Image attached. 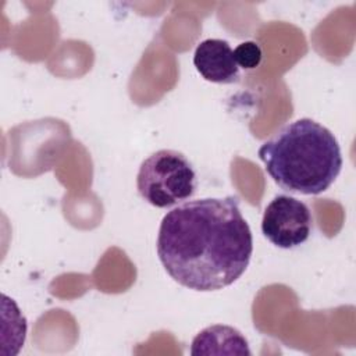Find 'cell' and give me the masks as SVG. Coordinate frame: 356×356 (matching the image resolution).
Segmentation results:
<instances>
[{"label": "cell", "mask_w": 356, "mask_h": 356, "mask_svg": "<svg viewBox=\"0 0 356 356\" xmlns=\"http://www.w3.org/2000/svg\"><path fill=\"white\" fill-rule=\"evenodd\" d=\"M253 235L234 195L184 202L161 220L157 254L179 285L218 291L234 284L248 268Z\"/></svg>", "instance_id": "obj_1"}, {"label": "cell", "mask_w": 356, "mask_h": 356, "mask_svg": "<svg viewBox=\"0 0 356 356\" xmlns=\"http://www.w3.org/2000/svg\"><path fill=\"white\" fill-rule=\"evenodd\" d=\"M266 172L291 193L320 195L342 170L341 146L334 134L312 118L282 127L257 150Z\"/></svg>", "instance_id": "obj_2"}, {"label": "cell", "mask_w": 356, "mask_h": 356, "mask_svg": "<svg viewBox=\"0 0 356 356\" xmlns=\"http://www.w3.org/2000/svg\"><path fill=\"white\" fill-rule=\"evenodd\" d=\"M196 172L188 157L172 149H160L146 157L136 175L139 195L152 206L167 209L193 196Z\"/></svg>", "instance_id": "obj_3"}, {"label": "cell", "mask_w": 356, "mask_h": 356, "mask_svg": "<svg viewBox=\"0 0 356 356\" xmlns=\"http://www.w3.org/2000/svg\"><path fill=\"white\" fill-rule=\"evenodd\" d=\"M312 228L310 209L293 196L277 195L264 209L261 232L277 248L292 249L305 243Z\"/></svg>", "instance_id": "obj_4"}, {"label": "cell", "mask_w": 356, "mask_h": 356, "mask_svg": "<svg viewBox=\"0 0 356 356\" xmlns=\"http://www.w3.org/2000/svg\"><path fill=\"white\" fill-rule=\"evenodd\" d=\"M193 65L206 81L213 83H235L241 79L234 50L224 39L202 40L195 49Z\"/></svg>", "instance_id": "obj_5"}, {"label": "cell", "mask_w": 356, "mask_h": 356, "mask_svg": "<svg viewBox=\"0 0 356 356\" xmlns=\"http://www.w3.org/2000/svg\"><path fill=\"white\" fill-rule=\"evenodd\" d=\"M191 355H252V352L248 339L239 330L225 324H214L193 338Z\"/></svg>", "instance_id": "obj_6"}, {"label": "cell", "mask_w": 356, "mask_h": 356, "mask_svg": "<svg viewBox=\"0 0 356 356\" xmlns=\"http://www.w3.org/2000/svg\"><path fill=\"white\" fill-rule=\"evenodd\" d=\"M234 58L239 68L254 70L260 65L263 58V51L259 43L253 40H246L239 43L234 49Z\"/></svg>", "instance_id": "obj_7"}]
</instances>
